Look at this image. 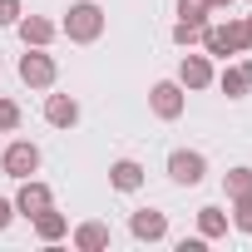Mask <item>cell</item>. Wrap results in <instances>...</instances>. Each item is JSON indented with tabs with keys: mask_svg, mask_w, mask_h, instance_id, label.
Segmentation results:
<instances>
[{
	"mask_svg": "<svg viewBox=\"0 0 252 252\" xmlns=\"http://www.w3.org/2000/svg\"><path fill=\"white\" fill-rule=\"evenodd\" d=\"M104 25H109V15H104L99 0H74V5L64 10V20H60V35L69 45H94L104 35Z\"/></svg>",
	"mask_w": 252,
	"mask_h": 252,
	"instance_id": "6da1fadb",
	"label": "cell"
},
{
	"mask_svg": "<svg viewBox=\"0 0 252 252\" xmlns=\"http://www.w3.org/2000/svg\"><path fill=\"white\" fill-rule=\"evenodd\" d=\"M203 55H218V60H227V55H247L252 50V40H247V25H242V15H232V20H208L203 25Z\"/></svg>",
	"mask_w": 252,
	"mask_h": 252,
	"instance_id": "7a4b0ae2",
	"label": "cell"
},
{
	"mask_svg": "<svg viewBox=\"0 0 252 252\" xmlns=\"http://www.w3.org/2000/svg\"><path fill=\"white\" fill-rule=\"evenodd\" d=\"M15 74H20V84H30V89H55V79H60V64H55V55H45V50L25 45V55H20Z\"/></svg>",
	"mask_w": 252,
	"mask_h": 252,
	"instance_id": "3957f363",
	"label": "cell"
},
{
	"mask_svg": "<svg viewBox=\"0 0 252 252\" xmlns=\"http://www.w3.org/2000/svg\"><path fill=\"white\" fill-rule=\"evenodd\" d=\"M40 163H45V154H40V144H30V139H10L5 154H0V168H5L15 183H20V178H35Z\"/></svg>",
	"mask_w": 252,
	"mask_h": 252,
	"instance_id": "277c9868",
	"label": "cell"
},
{
	"mask_svg": "<svg viewBox=\"0 0 252 252\" xmlns=\"http://www.w3.org/2000/svg\"><path fill=\"white\" fill-rule=\"evenodd\" d=\"M149 109H154V119L173 124V119H183V109H188V89H183L178 79H158V84L149 89Z\"/></svg>",
	"mask_w": 252,
	"mask_h": 252,
	"instance_id": "5b68a950",
	"label": "cell"
},
{
	"mask_svg": "<svg viewBox=\"0 0 252 252\" xmlns=\"http://www.w3.org/2000/svg\"><path fill=\"white\" fill-rule=\"evenodd\" d=\"M168 178H173L178 188H198V183L208 178V154H198V149H173V154H168Z\"/></svg>",
	"mask_w": 252,
	"mask_h": 252,
	"instance_id": "8992f818",
	"label": "cell"
},
{
	"mask_svg": "<svg viewBox=\"0 0 252 252\" xmlns=\"http://www.w3.org/2000/svg\"><path fill=\"white\" fill-rule=\"evenodd\" d=\"M45 208H55V193H50V183H40V178H20L15 213H20V218H35V213H45Z\"/></svg>",
	"mask_w": 252,
	"mask_h": 252,
	"instance_id": "52a82bcc",
	"label": "cell"
},
{
	"mask_svg": "<svg viewBox=\"0 0 252 252\" xmlns=\"http://www.w3.org/2000/svg\"><path fill=\"white\" fill-rule=\"evenodd\" d=\"M129 232H134L139 242H163V237H168V213H163V208H139V213L129 218Z\"/></svg>",
	"mask_w": 252,
	"mask_h": 252,
	"instance_id": "ba28073f",
	"label": "cell"
},
{
	"mask_svg": "<svg viewBox=\"0 0 252 252\" xmlns=\"http://www.w3.org/2000/svg\"><path fill=\"white\" fill-rule=\"evenodd\" d=\"M218 74H213V55H183L178 64V84L183 89H208Z\"/></svg>",
	"mask_w": 252,
	"mask_h": 252,
	"instance_id": "9c48e42d",
	"label": "cell"
},
{
	"mask_svg": "<svg viewBox=\"0 0 252 252\" xmlns=\"http://www.w3.org/2000/svg\"><path fill=\"white\" fill-rule=\"evenodd\" d=\"M213 84H218L227 99H247V94H252V60H237V64H227V69H222Z\"/></svg>",
	"mask_w": 252,
	"mask_h": 252,
	"instance_id": "30bf717a",
	"label": "cell"
},
{
	"mask_svg": "<svg viewBox=\"0 0 252 252\" xmlns=\"http://www.w3.org/2000/svg\"><path fill=\"white\" fill-rule=\"evenodd\" d=\"M45 124L50 129H74L79 124V99L74 94H50L45 99Z\"/></svg>",
	"mask_w": 252,
	"mask_h": 252,
	"instance_id": "8fae6325",
	"label": "cell"
},
{
	"mask_svg": "<svg viewBox=\"0 0 252 252\" xmlns=\"http://www.w3.org/2000/svg\"><path fill=\"white\" fill-rule=\"evenodd\" d=\"M15 35L25 40V45H35V50H45L55 35H60V25L55 20H45V15H20L15 20Z\"/></svg>",
	"mask_w": 252,
	"mask_h": 252,
	"instance_id": "7c38bea8",
	"label": "cell"
},
{
	"mask_svg": "<svg viewBox=\"0 0 252 252\" xmlns=\"http://www.w3.org/2000/svg\"><path fill=\"white\" fill-rule=\"evenodd\" d=\"M109 188L139 193V188H144V163H139V158H114V163H109Z\"/></svg>",
	"mask_w": 252,
	"mask_h": 252,
	"instance_id": "4fadbf2b",
	"label": "cell"
},
{
	"mask_svg": "<svg viewBox=\"0 0 252 252\" xmlns=\"http://www.w3.org/2000/svg\"><path fill=\"white\" fill-rule=\"evenodd\" d=\"M69 237H74V247H79V252H104V247H109V222L89 218V222H79Z\"/></svg>",
	"mask_w": 252,
	"mask_h": 252,
	"instance_id": "5bb4252c",
	"label": "cell"
},
{
	"mask_svg": "<svg viewBox=\"0 0 252 252\" xmlns=\"http://www.w3.org/2000/svg\"><path fill=\"white\" fill-rule=\"evenodd\" d=\"M30 222H35V237H40V242H60V237H69V218H64V213H55V208L35 213Z\"/></svg>",
	"mask_w": 252,
	"mask_h": 252,
	"instance_id": "9a60e30c",
	"label": "cell"
},
{
	"mask_svg": "<svg viewBox=\"0 0 252 252\" xmlns=\"http://www.w3.org/2000/svg\"><path fill=\"white\" fill-rule=\"evenodd\" d=\"M198 237H203V242H213V237H227V208H218V203H203V208H198Z\"/></svg>",
	"mask_w": 252,
	"mask_h": 252,
	"instance_id": "2e32d148",
	"label": "cell"
},
{
	"mask_svg": "<svg viewBox=\"0 0 252 252\" xmlns=\"http://www.w3.org/2000/svg\"><path fill=\"white\" fill-rule=\"evenodd\" d=\"M222 193H227V198H242V193H252V168H247V163L227 168V173H222Z\"/></svg>",
	"mask_w": 252,
	"mask_h": 252,
	"instance_id": "e0dca14e",
	"label": "cell"
},
{
	"mask_svg": "<svg viewBox=\"0 0 252 252\" xmlns=\"http://www.w3.org/2000/svg\"><path fill=\"white\" fill-rule=\"evenodd\" d=\"M232 203V213H227V222L242 232V237H252V193H242V198H227Z\"/></svg>",
	"mask_w": 252,
	"mask_h": 252,
	"instance_id": "ac0fdd59",
	"label": "cell"
},
{
	"mask_svg": "<svg viewBox=\"0 0 252 252\" xmlns=\"http://www.w3.org/2000/svg\"><path fill=\"white\" fill-rule=\"evenodd\" d=\"M208 0H178V20H188V25H208Z\"/></svg>",
	"mask_w": 252,
	"mask_h": 252,
	"instance_id": "d6986e66",
	"label": "cell"
},
{
	"mask_svg": "<svg viewBox=\"0 0 252 252\" xmlns=\"http://www.w3.org/2000/svg\"><path fill=\"white\" fill-rule=\"evenodd\" d=\"M20 119H25V114H20L15 99H0V134H15V129H20Z\"/></svg>",
	"mask_w": 252,
	"mask_h": 252,
	"instance_id": "ffe728a7",
	"label": "cell"
},
{
	"mask_svg": "<svg viewBox=\"0 0 252 252\" xmlns=\"http://www.w3.org/2000/svg\"><path fill=\"white\" fill-rule=\"evenodd\" d=\"M198 40H203V25H188V20H178V25H173V45H183V50H193Z\"/></svg>",
	"mask_w": 252,
	"mask_h": 252,
	"instance_id": "44dd1931",
	"label": "cell"
},
{
	"mask_svg": "<svg viewBox=\"0 0 252 252\" xmlns=\"http://www.w3.org/2000/svg\"><path fill=\"white\" fill-rule=\"evenodd\" d=\"M25 15V5H20V0H0V25H15Z\"/></svg>",
	"mask_w": 252,
	"mask_h": 252,
	"instance_id": "7402d4cb",
	"label": "cell"
},
{
	"mask_svg": "<svg viewBox=\"0 0 252 252\" xmlns=\"http://www.w3.org/2000/svg\"><path fill=\"white\" fill-rule=\"evenodd\" d=\"M15 222V198H0V232Z\"/></svg>",
	"mask_w": 252,
	"mask_h": 252,
	"instance_id": "603a6c76",
	"label": "cell"
},
{
	"mask_svg": "<svg viewBox=\"0 0 252 252\" xmlns=\"http://www.w3.org/2000/svg\"><path fill=\"white\" fill-rule=\"evenodd\" d=\"M208 5H213V10H227V5H232V0H208Z\"/></svg>",
	"mask_w": 252,
	"mask_h": 252,
	"instance_id": "cb8c5ba5",
	"label": "cell"
},
{
	"mask_svg": "<svg viewBox=\"0 0 252 252\" xmlns=\"http://www.w3.org/2000/svg\"><path fill=\"white\" fill-rule=\"evenodd\" d=\"M242 25H247V40H252V15H242Z\"/></svg>",
	"mask_w": 252,
	"mask_h": 252,
	"instance_id": "d4e9b609",
	"label": "cell"
}]
</instances>
